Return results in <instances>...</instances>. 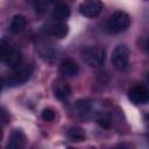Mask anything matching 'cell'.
Returning <instances> with one entry per match:
<instances>
[{
    "instance_id": "7c38bea8",
    "label": "cell",
    "mask_w": 149,
    "mask_h": 149,
    "mask_svg": "<svg viewBox=\"0 0 149 149\" xmlns=\"http://www.w3.org/2000/svg\"><path fill=\"white\" fill-rule=\"evenodd\" d=\"M54 94L57 99L59 100H66L69 99V97L71 95V87L66 84V83H62L58 81L55 85V90H54Z\"/></svg>"
},
{
    "instance_id": "7a4b0ae2",
    "label": "cell",
    "mask_w": 149,
    "mask_h": 149,
    "mask_svg": "<svg viewBox=\"0 0 149 149\" xmlns=\"http://www.w3.org/2000/svg\"><path fill=\"white\" fill-rule=\"evenodd\" d=\"M130 26V17L127 13L118 10L111 15L107 22V29L112 34H118L125 31Z\"/></svg>"
},
{
    "instance_id": "e0dca14e",
    "label": "cell",
    "mask_w": 149,
    "mask_h": 149,
    "mask_svg": "<svg viewBox=\"0 0 149 149\" xmlns=\"http://www.w3.org/2000/svg\"><path fill=\"white\" fill-rule=\"evenodd\" d=\"M55 116H56V114H55L54 109H51V108H44L42 111V119L44 121L51 122V121L55 120Z\"/></svg>"
},
{
    "instance_id": "9a60e30c",
    "label": "cell",
    "mask_w": 149,
    "mask_h": 149,
    "mask_svg": "<svg viewBox=\"0 0 149 149\" xmlns=\"http://www.w3.org/2000/svg\"><path fill=\"white\" fill-rule=\"evenodd\" d=\"M68 136L73 142H80L85 140V132L79 127H72L68 130Z\"/></svg>"
},
{
    "instance_id": "ac0fdd59",
    "label": "cell",
    "mask_w": 149,
    "mask_h": 149,
    "mask_svg": "<svg viewBox=\"0 0 149 149\" xmlns=\"http://www.w3.org/2000/svg\"><path fill=\"white\" fill-rule=\"evenodd\" d=\"M35 7H36V12L43 13V12H45V9L48 7V2H47V0H37Z\"/></svg>"
},
{
    "instance_id": "44dd1931",
    "label": "cell",
    "mask_w": 149,
    "mask_h": 149,
    "mask_svg": "<svg viewBox=\"0 0 149 149\" xmlns=\"http://www.w3.org/2000/svg\"><path fill=\"white\" fill-rule=\"evenodd\" d=\"M47 1H48V2H57L58 0H47Z\"/></svg>"
},
{
    "instance_id": "7402d4cb",
    "label": "cell",
    "mask_w": 149,
    "mask_h": 149,
    "mask_svg": "<svg viewBox=\"0 0 149 149\" xmlns=\"http://www.w3.org/2000/svg\"><path fill=\"white\" fill-rule=\"evenodd\" d=\"M1 88H2V80H1V78H0V91H1Z\"/></svg>"
},
{
    "instance_id": "2e32d148",
    "label": "cell",
    "mask_w": 149,
    "mask_h": 149,
    "mask_svg": "<svg viewBox=\"0 0 149 149\" xmlns=\"http://www.w3.org/2000/svg\"><path fill=\"white\" fill-rule=\"evenodd\" d=\"M12 49H13V48H12L10 44L7 42V40L1 38V40H0V61H5Z\"/></svg>"
},
{
    "instance_id": "5bb4252c",
    "label": "cell",
    "mask_w": 149,
    "mask_h": 149,
    "mask_svg": "<svg viewBox=\"0 0 149 149\" xmlns=\"http://www.w3.org/2000/svg\"><path fill=\"white\" fill-rule=\"evenodd\" d=\"M50 33H51L52 36H55V37H57V38H63V37H65V36L68 35V33H69V27H68V24L64 23V22H58V23H56V24H54V26L51 27Z\"/></svg>"
},
{
    "instance_id": "8992f818",
    "label": "cell",
    "mask_w": 149,
    "mask_h": 149,
    "mask_svg": "<svg viewBox=\"0 0 149 149\" xmlns=\"http://www.w3.org/2000/svg\"><path fill=\"white\" fill-rule=\"evenodd\" d=\"M128 98L134 105H146L149 100V92L144 86L136 85L129 90Z\"/></svg>"
},
{
    "instance_id": "8fae6325",
    "label": "cell",
    "mask_w": 149,
    "mask_h": 149,
    "mask_svg": "<svg viewBox=\"0 0 149 149\" xmlns=\"http://www.w3.org/2000/svg\"><path fill=\"white\" fill-rule=\"evenodd\" d=\"M8 68L10 69H17L19 66H21V63H22V55L19 50H15V49H12L10 52L8 54V56L6 57V59L3 61Z\"/></svg>"
},
{
    "instance_id": "3957f363",
    "label": "cell",
    "mask_w": 149,
    "mask_h": 149,
    "mask_svg": "<svg viewBox=\"0 0 149 149\" xmlns=\"http://www.w3.org/2000/svg\"><path fill=\"white\" fill-rule=\"evenodd\" d=\"M129 57H130V51H129L128 47L121 44V45H118L114 48V50L112 52L111 61H112L113 66L116 70L122 71L128 66Z\"/></svg>"
},
{
    "instance_id": "52a82bcc",
    "label": "cell",
    "mask_w": 149,
    "mask_h": 149,
    "mask_svg": "<svg viewBox=\"0 0 149 149\" xmlns=\"http://www.w3.org/2000/svg\"><path fill=\"white\" fill-rule=\"evenodd\" d=\"M59 71L65 77H74L79 72V66L73 59L65 58L62 61V63L59 65Z\"/></svg>"
},
{
    "instance_id": "5b68a950",
    "label": "cell",
    "mask_w": 149,
    "mask_h": 149,
    "mask_svg": "<svg viewBox=\"0 0 149 149\" xmlns=\"http://www.w3.org/2000/svg\"><path fill=\"white\" fill-rule=\"evenodd\" d=\"M102 2L101 0H84L79 6V12L85 17H97L102 10Z\"/></svg>"
},
{
    "instance_id": "d6986e66",
    "label": "cell",
    "mask_w": 149,
    "mask_h": 149,
    "mask_svg": "<svg viewBox=\"0 0 149 149\" xmlns=\"http://www.w3.org/2000/svg\"><path fill=\"white\" fill-rule=\"evenodd\" d=\"M98 123H99L102 128H106V129H108V128L111 127V121H109L108 119H106V118L99 119V120H98Z\"/></svg>"
},
{
    "instance_id": "277c9868",
    "label": "cell",
    "mask_w": 149,
    "mask_h": 149,
    "mask_svg": "<svg viewBox=\"0 0 149 149\" xmlns=\"http://www.w3.org/2000/svg\"><path fill=\"white\" fill-rule=\"evenodd\" d=\"M33 73V68L30 65H26V66H19L17 69H15V71L6 79V84L9 87H15V86H20L22 84H24L26 81L29 80V78L31 77Z\"/></svg>"
},
{
    "instance_id": "9c48e42d",
    "label": "cell",
    "mask_w": 149,
    "mask_h": 149,
    "mask_svg": "<svg viewBox=\"0 0 149 149\" xmlns=\"http://www.w3.org/2000/svg\"><path fill=\"white\" fill-rule=\"evenodd\" d=\"M73 108H74V112H76L77 116L83 119V120H86L91 115L92 107H91V104L88 101H86V100H78L74 104Z\"/></svg>"
},
{
    "instance_id": "30bf717a",
    "label": "cell",
    "mask_w": 149,
    "mask_h": 149,
    "mask_svg": "<svg viewBox=\"0 0 149 149\" xmlns=\"http://www.w3.org/2000/svg\"><path fill=\"white\" fill-rule=\"evenodd\" d=\"M52 19H55L58 22H63L65 21L69 16H70V8L66 3H58L56 5V7L54 8L52 13H51Z\"/></svg>"
},
{
    "instance_id": "6da1fadb",
    "label": "cell",
    "mask_w": 149,
    "mask_h": 149,
    "mask_svg": "<svg viewBox=\"0 0 149 149\" xmlns=\"http://www.w3.org/2000/svg\"><path fill=\"white\" fill-rule=\"evenodd\" d=\"M81 58L90 68L99 69L105 63L106 52L101 47H88L81 51Z\"/></svg>"
},
{
    "instance_id": "ba28073f",
    "label": "cell",
    "mask_w": 149,
    "mask_h": 149,
    "mask_svg": "<svg viewBox=\"0 0 149 149\" xmlns=\"http://www.w3.org/2000/svg\"><path fill=\"white\" fill-rule=\"evenodd\" d=\"M26 140H27V137L21 129H14L9 136L7 147L10 149H20V148L24 147Z\"/></svg>"
},
{
    "instance_id": "ffe728a7",
    "label": "cell",
    "mask_w": 149,
    "mask_h": 149,
    "mask_svg": "<svg viewBox=\"0 0 149 149\" xmlns=\"http://www.w3.org/2000/svg\"><path fill=\"white\" fill-rule=\"evenodd\" d=\"M1 139H2V130H1V127H0V142H1Z\"/></svg>"
},
{
    "instance_id": "4fadbf2b",
    "label": "cell",
    "mask_w": 149,
    "mask_h": 149,
    "mask_svg": "<svg viewBox=\"0 0 149 149\" xmlns=\"http://www.w3.org/2000/svg\"><path fill=\"white\" fill-rule=\"evenodd\" d=\"M26 23H27V20L23 15H15L10 22V26H9V30L13 33V34H17L20 31H22L26 27Z\"/></svg>"
}]
</instances>
